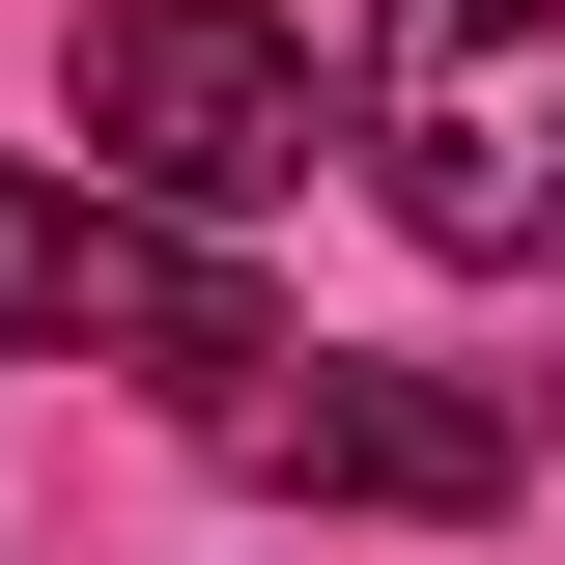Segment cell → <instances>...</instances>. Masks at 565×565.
Instances as JSON below:
<instances>
[{"mask_svg": "<svg viewBox=\"0 0 565 565\" xmlns=\"http://www.w3.org/2000/svg\"><path fill=\"white\" fill-rule=\"evenodd\" d=\"M0 340H29V367H170V396L226 424V396L282 367V311H255L226 255H170L141 199H85V170H0Z\"/></svg>", "mask_w": 565, "mask_h": 565, "instance_id": "7a4b0ae2", "label": "cell"}, {"mask_svg": "<svg viewBox=\"0 0 565 565\" xmlns=\"http://www.w3.org/2000/svg\"><path fill=\"white\" fill-rule=\"evenodd\" d=\"M367 170L424 255H565V0H367Z\"/></svg>", "mask_w": 565, "mask_h": 565, "instance_id": "6da1fadb", "label": "cell"}, {"mask_svg": "<svg viewBox=\"0 0 565 565\" xmlns=\"http://www.w3.org/2000/svg\"><path fill=\"white\" fill-rule=\"evenodd\" d=\"M226 452H255V481H311V509H509V452H537V424H509V396H424V367H311V340H282L255 396H226Z\"/></svg>", "mask_w": 565, "mask_h": 565, "instance_id": "277c9868", "label": "cell"}, {"mask_svg": "<svg viewBox=\"0 0 565 565\" xmlns=\"http://www.w3.org/2000/svg\"><path fill=\"white\" fill-rule=\"evenodd\" d=\"M85 141L141 199H282L311 170V57L255 0H85Z\"/></svg>", "mask_w": 565, "mask_h": 565, "instance_id": "3957f363", "label": "cell"}]
</instances>
